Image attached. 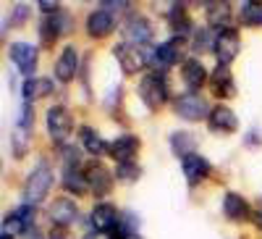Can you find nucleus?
I'll return each mask as SVG.
<instances>
[{"instance_id": "393cba45", "label": "nucleus", "mask_w": 262, "mask_h": 239, "mask_svg": "<svg viewBox=\"0 0 262 239\" xmlns=\"http://www.w3.org/2000/svg\"><path fill=\"white\" fill-rule=\"evenodd\" d=\"M238 18L247 27H262V3H244Z\"/></svg>"}, {"instance_id": "7c9ffc66", "label": "nucleus", "mask_w": 262, "mask_h": 239, "mask_svg": "<svg viewBox=\"0 0 262 239\" xmlns=\"http://www.w3.org/2000/svg\"><path fill=\"white\" fill-rule=\"evenodd\" d=\"M13 213L21 218V224L27 226V231L34 226V208H32V205H21V208H18V210H13Z\"/></svg>"}, {"instance_id": "bb28decb", "label": "nucleus", "mask_w": 262, "mask_h": 239, "mask_svg": "<svg viewBox=\"0 0 262 239\" xmlns=\"http://www.w3.org/2000/svg\"><path fill=\"white\" fill-rule=\"evenodd\" d=\"M170 27H173V32H179V37H184V34L189 32V16H186L184 8H173V13H170Z\"/></svg>"}, {"instance_id": "423d86ee", "label": "nucleus", "mask_w": 262, "mask_h": 239, "mask_svg": "<svg viewBox=\"0 0 262 239\" xmlns=\"http://www.w3.org/2000/svg\"><path fill=\"white\" fill-rule=\"evenodd\" d=\"M113 55L118 58L121 69H123L126 74H137V71H142V69H144V63H147V55H144L139 48L128 45V42H121V45H116V48H113Z\"/></svg>"}, {"instance_id": "2f4dec72", "label": "nucleus", "mask_w": 262, "mask_h": 239, "mask_svg": "<svg viewBox=\"0 0 262 239\" xmlns=\"http://www.w3.org/2000/svg\"><path fill=\"white\" fill-rule=\"evenodd\" d=\"M39 8H42V13H53V16L60 11L55 0H39Z\"/></svg>"}, {"instance_id": "ddd939ff", "label": "nucleus", "mask_w": 262, "mask_h": 239, "mask_svg": "<svg viewBox=\"0 0 262 239\" xmlns=\"http://www.w3.org/2000/svg\"><path fill=\"white\" fill-rule=\"evenodd\" d=\"M76 215H79V210H76L74 200H69V197L53 200V205H50V221H53L55 226H60V229L71 226V224L76 221Z\"/></svg>"}, {"instance_id": "a878e982", "label": "nucleus", "mask_w": 262, "mask_h": 239, "mask_svg": "<svg viewBox=\"0 0 262 239\" xmlns=\"http://www.w3.org/2000/svg\"><path fill=\"white\" fill-rule=\"evenodd\" d=\"M170 145H173V153L186 158V155H191V150H194V137L186 134V132H179V134H173Z\"/></svg>"}, {"instance_id": "f257e3e1", "label": "nucleus", "mask_w": 262, "mask_h": 239, "mask_svg": "<svg viewBox=\"0 0 262 239\" xmlns=\"http://www.w3.org/2000/svg\"><path fill=\"white\" fill-rule=\"evenodd\" d=\"M53 187V168L45 163V161H39L34 166V171L29 173V179H27V187H24V194H27V203L29 205H37L48 197V192Z\"/></svg>"}, {"instance_id": "72a5a7b5", "label": "nucleus", "mask_w": 262, "mask_h": 239, "mask_svg": "<svg viewBox=\"0 0 262 239\" xmlns=\"http://www.w3.org/2000/svg\"><path fill=\"white\" fill-rule=\"evenodd\" d=\"M252 221H254V226H257V229H262V208L252 210Z\"/></svg>"}, {"instance_id": "1a4fd4ad", "label": "nucleus", "mask_w": 262, "mask_h": 239, "mask_svg": "<svg viewBox=\"0 0 262 239\" xmlns=\"http://www.w3.org/2000/svg\"><path fill=\"white\" fill-rule=\"evenodd\" d=\"M179 45L176 42H163V45H155L152 48V53L147 55V63L152 69H158V71H165V69H170L173 63L179 61Z\"/></svg>"}, {"instance_id": "5701e85b", "label": "nucleus", "mask_w": 262, "mask_h": 239, "mask_svg": "<svg viewBox=\"0 0 262 239\" xmlns=\"http://www.w3.org/2000/svg\"><path fill=\"white\" fill-rule=\"evenodd\" d=\"M50 92H53V82H50V79H27V84H24V97H27V103L39 100V97H48Z\"/></svg>"}, {"instance_id": "aec40b11", "label": "nucleus", "mask_w": 262, "mask_h": 239, "mask_svg": "<svg viewBox=\"0 0 262 239\" xmlns=\"http://www.w3.org/2000/svg\"><path fill=\"white\" fill-rule=\"evenodd\" d=\"M76 69H79V55H76V50H74V48H66V50L60 53L58 63H55V76H58L60 82H71V79L76 76Z\"/></svg>"}, {"instance_id": "473e14b6", "label": "nucleus", "mask_w": 262, "mask_h": 239, "mask_svg": "<svg viewBox=\"0 0 262 239\" xmlns=\"http://www.w3.org/2000/svg\"><path fill=\"white\" fill-rule=\"evenodd\" d=\"M48 239H69V234H66V229H60V226H53Z\"/></svg>"}, {"instance_id": "39448f33", "label": "nucleus", "mask_w": 262, "mask_h": 239, "mask_svg": "<svg viewBox=\"0 0 262 239\" xmlns=\"http://www.w3.org/2000/svg\"><path fill=\"white\" fill-rule=\"evenodd\" d=\"M74 132V118L71 113L66 111L63 105H53L48 111V134L55 140V142H63Z\"/></svg>"}, {"instance_id": "4468645a", "label": "nucleus", "mask_w": 262, "mask_h": 239, "mask_svg": "<svg viewBox=\"0 0 262 239\" xmlns=\"http://www.w3.org/2000/svg\"><path fill=\"white\" fill-rule=\"evenodd\" d=\"M86 182H90V192H95V194L102 197V194H107L111 187H113V173L100 163H92L90 168H86Z\"/></svg>"}, {"instance_id": "b1692460", "label": "nucleus", "mask_w": 262, "mask_h": 239, "mask_svg": "<svg viewBox=\"0 0 262 239\" xmlns=\"http://www.w3.org/2000/svg\"><path fill=\"white\" fill-rule=\"evenodd\" d=\"M228 16H231V6H228V3H210V6H207V24H210V27L226 24Z\"/></svg>"}, {"instance_id": "4be33fe9", "label": "nucleus", "mask_w": 262, "mask_h": 239, "mask_svg": "<svg viewBox=\"0 0 262 239\" xmlns=\"http://www.w3.org/2000/svg\"><path fill=\"white\" fill-rule=\"evenodd\" d=\"M63 187L74 192V194H86L90 192V182H86V171H76V168H69L63 176Z\"/></svg>"}, {"instance_id": "6e6552de", "label": "nucleus", "mask_w": 262, "mask_h": 239, "mask_svg": "<svg viewBox=\"0 0 262 239\" xmlns=\"http://www.w3.org/2000/svg\"><path fill=\"white\" fill-rule=\"evenodd\" d=\"M123 37H126L128 45H134V48L147 45V42L152 39V24L144 16H131L128 24L123 27Z\"/></svg>"}, {"instance_id": "7ed1b4c3", "label": "nucleus", "mask_w": 262, "mask_h": 239, "mask_svg": "<svg viewBox=\"0 0 262 239\" xmlns=\"http://www.w3.org/2000/svg\"><path fill=\"white\" fill-rule=\"evenodd\" d=\"M212 50H215L217 61H221V66H228V63L238 55V50H242V37H238L236 29L217 32L215 39H212Z\"/></svg>"}, {"instance_id": "412c9836", "label": "nucleus", "mask_w": 262, "mask_h": 239, "mask_svg": "<svg viewBox=\"0 0 262 239\" xmlns=\"http://www.w3.org/2000/svg\"><path fill=\"white\" fill-rule=\"evenodd\" d=\"M81 145H84L86 153H92V155L111 153V145H107V142L95 132V129H90V126H84V129H81Z\"/></svg>"}, {"instance_id": "9d476101", "label": "nucleus", "mask_w": 262, "mask_h": 239, "mask_svg": "<svg viewBox=\"0 0 262 239\" xmlns=\"http://www.w3.org/2000/svg\"><path fill=\"white\" fill-rule=\"evenodd\" d=\"M90 224H92V229H95L97 234L113 231L116 224H118V210H116L113 205H107V203L95 205V210H92V215H90Z\"/></svg>"}, {"instance_id": "a211bd4d", "label": "nucleus", "mask_w": 262, "mask_h": 239, "mask_svg": "<svg viewBox=\"0 0 262 239\" xmlns=\"http://www.w3.org/2000/svg\"><path fill=\"white\" fill-rule=\"evenodd\" d=\"M181 76H184V82H186V87H189L191 92H196V90H200V87H205V82H207V71H205V66H202V61H196V58L184 61Z\"/></svg>"}, {"instance_id": "c756f323", "label": "nucleus", "mask_w": 262, "mask_h": 239, "mask_svg": "<svg viewBox=\"0 0 262 239\" xmlns=\"http://www.w3.org/2000/svg\"><path fill=\"white\" fill-rule=\"evenodd\" d=\"M27 137H29L27 129H18V126H16V132H13V150H16L18 158L27 153Z\"/></svg>"}, {"instance_id": "6ab92c4d", "label": "nucleus", "mask_w": 262, "mask_h": 239, "mask_svg": "<svg viewBox=\"0 0 262 239\" xmlns=\"http://www.w3.org/2000/svg\"><path fill=\"white\" fill-rule=\"evenodd\" d=\"M137 150H139V137L126 134V137H118V140L111 145V155H113L118 163H128L131 158L137 155Z\"/></svg>"}, {"instance_id": "cd10ccee", "label": "nucleus", "mask_w": 262, "mask_h": 239, "mask_svg": "<svg viewBox=\"0 0 262 239\" xmlns=\"http://www.w3.org/2000/svg\"><path fill=\"white\" fill-rule=\"evenodd\" d=\"M139 173H142V168H139L134 161H128V163H118L116 176H118L121 182H134V179H139Z\"/></svg>"}, {"instance_id": "f03ea898", "label": "nucleus", "mask_w": 262, "mask_h": 239, "mask_svg": "<svg viewBox=\"0 0 262 239\" xmlns=\"http://www.w3.org/2000/svg\"><path fill=\"white\" fill-rule=\"evenodd\" d=\"M139 97L144 100V105L149 108V111H158V108L165 103V97H168L165 79L158 71L142 76V82H139Z\"/></svg>"}, {"instance_id": "20e7f679", "label": "nucleus", "mask_w": 262, "mask_h": 239, "mask_svg": "<svg viewBox=\"0 0 262 239\" xmlns=\"http://www.w3.org/2000/svg\"><path fill=\"white\" fill-rule=\"evenodd\" d=\"M176 113L186 121H202V118H210L212 113V108L205 103L202 95H196V92H189V95H181L176 100Z\"/></svg>"}, {"instance_id": "f3484780", "label": "nucleus", "mask_w": 262, "mask_h": 239, "mask_svg": "<svg viewBox=\"0 0 262 239\" xmlns=\"http://www.w3.org/2000/svg\"><path fill=\"white\" fill-rule=\"evenodd\" d=\"M223 213L228 215L231 221H247V218H252L249 203L242 197V194H236V192H228L223 197Z\"/></svg>"}, {"instance_id": "f704fd0d", "label": "nucleus", "mask_w": 262, "mask_h": 239, "mask_svg": "<svg viewBox=\"0 0 262 239\" xmlns=\"http://www.w3.org/2000/svg\"><path fill=\"white\" fill-rule=\"evenodd\" d=\"M86 239H113V236H111V234H90Z\"/></svg>"}, {"instance_id": "c85d7f7f", "label": "nucleus", "mask_w": 262, "mask_h": 239, "mask_svg": "<svg viewBox=\"0 0 262 239\" xmlns=\"http://www.w3.org/2000/svg\"><path fill=\"white\" fill-rule=\"evenodd\" d=\"M21 231H27V226L21 224V218H18L16 213H11L8 218L3 221V234L6 236H13V234H21Z\"/></svg>"}, {"instance_id": "2eb2a0df", "label": "nucleus", "mask_w": 262, "mask_h": 239, "mask_svg": "<svg viewBox=\"0 0 262 239\" xmlns=\"http://www.w3.org/2000/svg\"><path fill=\"white\" fill-rule=\"evenodd\" d=\"M210 87H212V92L221 100H228V97L236 95V84H233V76H231L228 66H217L210 74Z\"/></svg>"}, {"instance_id": "c9c22d12", "label": "nucleus", "mask_w": 262, "mask_h": 239, "mask_svg": "<svg viewBox=\"0 0 262 239\" xmlns=\"http://www.w3.org/2000/svg\"><path fill=\"white\" fill-rule=\"evenodd\" d=\"M29 239H42V236H39L37 231H32V236H29Z\"/></svg>"}, {"instance_id": "0eeeda50", "label": "nucleus", "mask_w": 262, "mask_h": 239, "mask_svg": "<svg viewBox=\"0 0 262 239\" xmlns=\"http://www.w3.org/2000/svg\"><path fill=\"white\" fill-rule=\"evenodd\" d=\"M8 55L18 66L21 74H27V76L34 74V69H37V48L34 45H29V42H13Z\"/></svg>"}, {"instance_id": "e433bc0d", "label": "nucleus", "mask_w": 262, "mask_h": 239, "mask_svg": "<svg viewBox=\"0 0 262 239\" xmlns=\"http://www.w3.org/2000/svg\"><path fill=\"white\" fill-rule=\"evenodd\" d=\"M0 239H11V236H6V234H3V236H0Z\"/></svg>"}, {"instance_id": "f8f14e48", "label": "nucleus", "mask_w": 262, "mask_h": 239, "mask_svg": "<svg viewBox=\"0 0 262 239\" xmlns=\"http://www.w3.org/2000/svg\"><path fill=\"white\" fill-rule=\"evenodd\" d=\"M181 171H184L186 182L194 187V184H200L202 179H207V176H210V163H207L202 155L191 153V155H186V158L181 161Z\"/></svg>"}, {"instance_id": "dca6fc26", "label": "nucleus", "mask_w": 262, "mask_h": 239, "mask_svg": "<svg viewBox=\"0 0 262 239\" xmlns=\"http://www.w3.org/2000/svg\"><path fill=\"white\" fill-rule=\"evenodd\" d=\"M113 29H116V18L107 11H95V13H90V18H86V32H90V37H95V39L107 37Z\"/></svg>"}, {"instance_id": "9b49d317", "label": "nucleus", "mask_w": 262, "mask_h": 239, "mask_svg": "<svg viewBox=\"0 0 262 239\" xmlns=\"http://www.w3.org/2000/svg\"><path fill=\"white\" fill-rule=\"evenodd\" d=\"M207 121H210V129H212V132L231 134V132H236V129H238V118H236V113L231 111L228 105H215Z\"/></svg>"}]
</instances>
